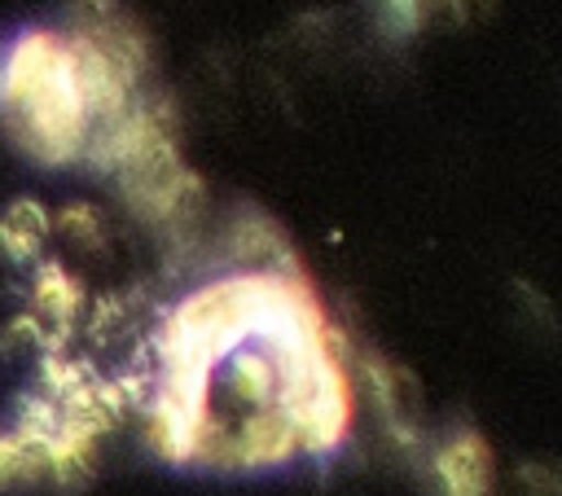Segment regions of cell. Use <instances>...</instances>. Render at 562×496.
<instances>
[{"label": "cell", "instance_id": "obj_1", "mask_svg": "<svg viewBox=\"0 0 562 496\" xmlns=\"http://www.w3.org/2000/svg\"><path fill=\"white\" fill-rule=\"evenodd\" d=\"M9 140L40 167L57 171V167H70L83 158V145L92 136V114L83 105V92H79V75H75V61L66 53V40H61V53L57 61L48 66V75L26 92V101L9 114H0Z\"/></svg>", "mask_w": 562, "mask_h": 496}, {"label": "cell", "instance_id": "obj_2", "mask_svg": "<svg viewBox=\"0 0 562 496\" xmlns=\"http://www.w3.org/2000/svg\"><path fill=\"white\" fill-rule=\"evenodd\" d=\"M422 470H426L435 496H492V483H496L492 448L470 421H461V426L443 430L435 443H426Z\"/></svg>", "mask_w": 562, "mask_h": 496}, {"label": "cell", "instance_id": "obj_3", "mask_svg": "<svg viewBox=\"0 0 562 496\" xmlns=\"http://www.w3.org/2000/svg\"><path fill=\"white\" fill-rule=\"evenodd\" d=\"M66 40V53L75 61V75H79V92H83V105L92 114V127L97 123H110L119 119L132 101H136V88H140V75H132L119 57H110L92 35L83 31H61Z\"/></svg>", "mask_w": 562, "mask_h": 496}, {"label": "cell", "instance_id": "obj_4", "mask_svg": "<svg viewBox=\"0 0 562 496\" xmlns=\"http://www.w3.org/2000/svg\"><path fill=\"white\" fill-rule=\"evenodd\" d=\"M57 53H61L57 26H22L4 40V48H0V114L18 110L26 101V92L48 75Z\"/></svg>", "mask_w": 562, "mask_h": 496}, {"label": "cell", "instance_id": "obj_5", "mask_svg": "<svg viewBox=\"0 0 562 496\" xmlns=\"http://www.w3.org/2000/svg\"><path fill=\"white\" fill-rule=\"evenodd\" d=\"M215 382L224 386V395L233 404L228 413H250V408H272L277 404L281 373H277L272 351H263L259 342H241L237 351L224 356V364L215 369Z\"/></svg>", "mask_w": 562, "mask_h": 496}, {"label": "cell", "instance_id": "obj_6", "mask_svg": "<svg viewBox=\"0 0 562 496\" xmlns=\"http://www.w3.org/2000/svg\"><path fill=\"white\" fill-rule=\"evenodd\" d=\"M83 307H88V290L83 281L53 255H40L35 268H31V307L44 325H66V329H79L83 320Z\"/></svg>", "mask_w": 562, "mask_h": 496}, {"label": "cell", "instance_id": "obj_7", "mask_svg": "<svg viewBox=\"0 0 562 496\" xmlns=\"http://www.w3.org/2000/svg\"><path fill=\"white\" fill-rule=\"evenodd\" d=\"M48 483V465H44V443L18 435L13 426L0 430V492H18V487H44Z\"/></svg>", "mask_w": 562, "mask_h": 496}, {"label": "cell", "instance_id": "obj_8", "mask_svg": "<svg viewBox=\"0 0 562 496\" xmlns=\"http://www.w3.org/2000/svg\"><path fill=\"white\" fill-rule=\"evenodd\" d=\"M53 233L70 237L79 250H101L105 246V215L92 202H61L53 211Z\"/></svg>", "mask_w": 562, "mask_h": 496}, {"label": "cell", "instance_id": "obj_9", "mask_svg": "<svg viewBox=\"0 0 562 496\" xmlns=\"http://www.w3.org/2000/svg\"><path fill=\"white\" fill-rule=\"evenodd\" d=\"M0 219H4V224H13L18 233L35 237V241H44V237L53 233V211H48L40 198H31V193H18V198L0 211Z\"/></svg>", "mask_w": 562, "mask_h": 496}, {"label": "cell", "instance_id": "obj_10", "mask_svg": "<svg viewBox=\"0 0 562 496\" xmlns=\"http://www.w3.org/2000/svg\"><path fill=\"white\" fill-rule=\"evenodd\" d=\"M373 9H378V22H382V31H386L391 40H413V35L422 31V9H417V0H373Z\"/></svg>", "mask_w": 562, "mask_h": 496}, {"label": "cell", "instance_id": "obj_11", "mask_svg": "<svg viewBox=\"0 0 562 496\" xmlns=\"http://www.w3.org/2000/svg\"><path fill=\"white\" fill-rule=\"evenodd\" d=\"M40 338H44V320L35 312H18L4 334H0V347L4 351H40Z\"/></svg>", "mask_w": 562, "mask_h": 496}, {"label": "cell", "instance_id": "obj_12", "mask_svg": "<svg viewBox=\"0 0 562 496\" xmlns=\"http://www.w3.org/2000/svg\"><path fill=\"white\" fill-rule=\"evenodd\" d=\"M40 246L44 241H35V237H26V233H18L13 224L0 219V259H9V263H35L40 259Z\"/></svg>", "mask_w": 562, "mask_h": 496}, {"label": "cell", "instance_id": "obj_13", "mask_svg": "<svg viewBox=\"0 0 562 496\" xmlns=\"http://www.w3.org/2000/svg\"><path fill=\"white\" fill-rule=\"evenodd\" d=\"M417 9H422V26H426L430 18H443V22H457V26L470 18L465 0H417Z\"/></svg>", "mask_w": 562, "mask_h": 496}, {"label": "cell", "instance_id": "obj_14", "mask_svg": "<svg viewBox=\"0 0 562 496\" xmlns=\"http://www.w3.org/2000/svg\"><path fill=\"white\" fill-rule=\"evenodd\" d=\"M518 478H522L527 487H536V496H558V474H553L549 465H522Z\"/></svg>", "mask_w": 562, "mask_h": 496}, {"label": "cell", "instance_id": "obj_15", "mask_svg": "<svg viewBox=\"0 0 562 496\" xmlns=\"http://www.w3.org/2000/svg\"><path fill=\"white\" fill-rule=\"evenodd\" d=\"M465 9H470V13H479V18H492L496 0H465Z\"/></svg>", "mask_w": 562, "mask_h": 496}]
</instances>
